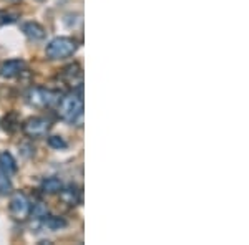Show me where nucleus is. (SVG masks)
Masks as SVG:
<instances>
[{"label":"nucleus","mask_w":249,"mask_h":245,"mask_svg":"<svg viewBox=\"0 0 249 245\" xmlns=\"http://www.w3.org/2000/svg\"><path fill=\"white\" fill-rule=\"evenodd\" d=\"M57 106H58V116L63 121H67L70 124L82 123V118H83L82 91H71V93L62 96L60 101L57 103Z\"/></svg>","instance_id":"obj_1"},{"label":"nucleus","mask_w":249,"mask_h":245,"mask_svg":"<svg viewBox=\"0 0 249 245\" xmlns=\"http://www.w3.org/2000/svg\"><path fill=\"white\" fill-rule=\"evenodd\" d=\"M78 42L70 37H57L48 42L45 47V55L48 60H65L77 53Z\"/></svg>","instance_id":"obj_2"},{"label":"nucleus","mask_w":249,"mask_h":245,"mask_svg":"<svg viewBox=\"0 0 249 245\" xmlns=\"http://www.w3.org/2000/svg\"><path fill=\"white\" fill-rule=\"evenodd\" d=\"M25 98L30 106L43 110V108L55 106V104L60 101V98H62V93H60V91H55V90H48V88L35 86V88H30Z\"/></svg>","instance_id":"obj_3"},{"label":"nucleus","mask_w":249,"mask_h":245,"mask_svg":"<svg viewBox=\"0 0 249 245\" xmlns=\"http://www.w3.org/2000/svg\"><path fill=\"white\" fill-rule=\"evenodd\" d=\"M10 215L14 220H27L30 217V211H32V204L29 197H27L23 192H14L10 199V206H9Z\"/></svg>","instance_id":"obj_4"},{"label":"nucleus","mask_w":249,"mask_h":245,"mask_svg":"<svg viewBox=\"0 0 249 245\" xmlns=\"http://www.w3.org/2000/svg\"><path fill=\"white\" fill-rule=\"evenodd\" d=\"M50 130H52L50 119L43 118V116H34V118H29L22 124L23 134L29 136V138H34V139L47 136Z\"/></svg>","instance_id":"obj_5"},{"label":"nucleus","mask_w":249,"mask_h":245,"mask_svg":"<svg viewBox=\"0 0 249 245\" xmlns=\"http://www.w3.org/2000/svg\"><path fill=\"white\" fill-rule=\"evenodd\" d=\"M60 78L67 83L73 91H82L83 85V70L78 63H71V65L65 66L60 73Z\"/></svg>","instance_id":"obj_6"},{"label":"nucleus","mask_w":249,"mask_h":245,"mask_svg":"<svg viewBox=\"0 0 249 245\" xmlns=\"http://www.w3.org/2000/svg\"><path fill=\"white\" fill-rule=\"evenodd\" d=\"M25 62L20 58H12V60H7L0 65V78L3 80H14L20 76L25 71Z\"/></svg>","instance_id":"obj_7"},{"label":"nucleus","mask_w":249,"mask_h":245,"mask_svg":"<svg viewBox=\"0 0 249 245\" xmlns=\"http://www.w3.org/2000/svg\"><path fill=\"white\" fill-rule=\"evenodd\" d=\"M60 194V199H62L63 204L70 207H75V206H80L83 200V194H82V189L75 184H70L67 187H62V191L58 192Z\"/></svg>","instance_id":"obj_8"},{"label":"nucleus","mask_w":249,"mask_h":245,"mask_svg":"<svg viewBox=\"0 0 249 245\" xmlns=\"http://www.w3.org/2000/svg\"><path fill=\"white\" fill-rule=\"evenodd\" d=\"M22 32L27 38L32 40V42H40V40L45 38V29H43L40 23L37 22H25L22 23Z\"/></svg>","instance_id":"obj_9"},{"label":"nucleus","mask_w":249,"mask_h":245,"mask_svg":"<svg viewBox=\"0 0 249 245\" xmlns=\"http://www.w3.org/2000/svg\"><path fill=\"white\" fill-rule=\"evenodd\" d=\"M0 171H3L7 176H12L17 172V161L10 152H0Z\"/></svg>","instance_id":"obj_10"},{"label":"nucleus","mask_w":249,"mask_h":245,"mask_svg":"<svg viewBox=\"0 0 249 245\" xmlns=\"http://www.w3.org/2000/svg\"><path fill=\"white\" fill-rule=\"evenodd\" d=\"M43 227H47L48 230H62L68 226V222L63 217H57V215H45L43 219H40Z\"/></svg>","instance_id":"obj_11"},{"label":"nucleus","mask_w":249,"mask_h":245,"mask_svg":"<svg viewBox=\"0 0 249 245\" xmlns=\"http://www.w3.org/2000/svg\"><path fill=\"white\" fill-rule=\"evenodd\" d=\"M62 187H63V184L58 178H47V179H43V182H42V192L48 196L58 194V192L62 191Z\"/></svg>","instance_id":"obj_12"},{"label":"nucleus","mask_w":249,"mask_h":245,"mask_svg":"<svg viewBox=\"0 0 249 245\" xmlns=\"http://www.w3.org/2000/svg\"><path fill=\"white\" fill-rule=\"evenodd\" d=\"M12 192V180L3 171H0V196H7Z\"/></svg>","instance_id":"obj_13"},{"label":"nucleus","mask_w":249,"mask_h":245,"mask_svg":"<svg viewBox=\"0 0 249 245\" xmlns=\"http://www.w3.org/2000/svg\"><path fill=\"white\" fill-rule=\"evenodd\" d=\"M18 18L17 14H14V12L10 10H0V27L3 25H12V23H15Z\"/></svg>","instance_id":"obj_14"},{"label":"nucleus","mask_w":249,"mask_h":245,"mask_svg":"<svg viewBox=\"0 0 249 245\" xmlns=\"http://www.w3.org/2000/svg\"><path fill=\"white\" fill-rule=\"evenodd\" d=\"M18 121H17V114L15 113H10L5 116V119H3V128H5V131L9 132H14L15 130L18 128Z\"/></svg>","instance_id":"obj_15"},{"label":"nucleus","mask_w":249,"mask_h":245,"mask_svg":"<svg viewBox=\"0 0 249 245\" xmlns=\"http://www.w3.org/2000/svg\"><path fill=\"white\" fill-rule=\"evenodd\" d=\"M48 146L60 151V149H67L68 143L62 138V136H50V138H48Z\"/></svg>","instance_id":"obj_16"},{"label":"nucleus","mask_w":249,"mask_h":245,"mask_svg":"<svg viewBox=\"0 0 249 245\" xmlns=\"http://www.w3.org/2000/svg\"><path fill=\"white\" fill-rule=\"evenodd\" d=\"M9 2H17V0H9Z\"/></svg>","instance_id":"obj_17"},{"label":"nucleus","mask_w":249,"mask_h":245,"mask_svg":"<svg viewBox=\"0 0 249 245\" xmlns=\"http://www.w3.org/2000/svg\"><path fill=\"white\" fill-rule=\"evenodd\" d=\"M38 2H42V0H38Z\"/></svg>","instance_id":"obj_18"}]
</instances>
